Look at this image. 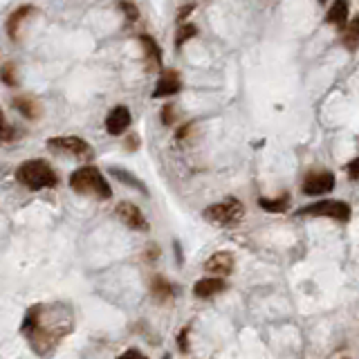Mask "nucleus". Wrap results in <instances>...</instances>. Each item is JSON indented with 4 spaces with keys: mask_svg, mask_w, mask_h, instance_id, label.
Returning <instances> with one entry per match:
<instances>
[{
    "mask_svg": "<svg viewBox=\"0 0 359 359\" xmlns=\"http://www.w3.org/2000/svg\"><path fill=\"white\" fill-rule=\"evenodd\" d=\"M70 186L81 196H95L99 200H108L113 196L111 184L97 166H81L70 175Z\"/></svg>",
    "mask_w": 359,
    "mask_h": 359,
    "instance_id": "1",
    "label": "nucleus"
},
{
    "mask_svg": "<svg viewBox=\"0 0 359 359\" xmlns=\"http://www.w3.org/2000/svg\"><path fill=\"white\" fill-rule=\"evenodd\" d=\"M16 180L29 191H41V189H54L58 184V177L52 171V166L43 159H29L23 162L16 171Z\"/></svg>",
    "mask_w": 359,
    "mask_h": 359,
    "instance_id": "2",
    "label": "nucleus"
},
{
    "mask_svg": "<svg viewBox=\"0 0 359 359\" xmlns=\"http://www.w3.org/2000/svg\"><path fill=\"white\" fill-rule=\"evenodd\" d=\"M243 216H245V207L236 198H227V200L205 209V221L221 227H234L243 221Z\"/></svg>",
    "mask_w": 359,
    "mask_h": 359,
    "instance_id": "3",
    "label": "nucleus"
},
{
    "mask_svg": "<svg viewBox=\"0 0 359 359\" xmlns=\"http://www.w3.org/2000/svg\"><path fill=\"white\" fill-rule=\"evenodd\" d=\"M47 148L58 155H67V157H77V159H90L95 153L93 146L77 135H63V137L47 139Z\"/></svg>",
    "mask_w": 359,
    "mask_h": 359,
    "instance_id": "4",
    "label": "nucleus"
},
{
    "mask_svg": "<svg viewBox=\"0 0 359 359\" xmlns=\"http://www.w3.org/2000/svg\"><path fill=\"white\" fill-rule=\"evenodd\" d=\"M351 205L342 202V200H321L314 205H308L303 209H298L296 216H326V218H335V221H351Z\"/></svg>",
    "mask_w": 359,
    "mask_h": 359,
    "instance_id": "5",
    "label": "nucleus"
},
{
    "mask_svg": "<svg viewBox=\"0 0 359 359\" xmlns=\"http://www.w3.org/2000/svg\"><path fill=\"white\" fill-rule=\"evenodd\" d=\"M335 189V175L330 171H314L310 173L301 184V191L305 196H324Z\"/></svg>",
    "mask_w": 359,
    "mask_h": 359,
    "instance_id": "6",
    "label": "nucleus"
},
{
    "mask_svg": "<svg viewBox=\"0 0 359 359\" xmlns=\"http://www.w3.org/2000/svg\"><path fill=\"white\" fill-rule=\"evenodd\" d=\"M117 218L122 221L126 227L135 229V232H148V223L144 214L133 202H119L117 205Z\"/></svg>",
    "mask_w": 359,
    "mask_h": 359,
    "instance_id": "7",
    "label": "nucleus"
},
{
    "mask_svg": "<svg viewBox=\"0 0 359 359\" xmlns=\"http://www.w3.org/2000/svg\"><path fill=\"white\" fill-rule=\"evenodd\" d=\"M205 269L209 274H214V276H229L234 272V256L229 254V252H216L214 256H209L207 258V263H205Z\"/></svg>",
    "mask_w": 359,
    "mask_h": 359,
    "instance_id": "8",
    "label": "nucleus"
},
{
    "mask_svg": "<svg viewBox=\"0 0 359 359\" xmlns=\"http://www.w3.org/2000/svg\"><path fill=\"white\" fill-rule=\"evenodd\" d=\"M131 126V111L126 106H117L113 108L106 117V131L111 135H122L126 133V128Z\"/></svg>",
    "mask_w": 359,
    "mask_h": 359,
    "instance_id": "9",
    "label": "nucleus"
},
{
    "mask_svg": "<svg viewBox=\"0 0 359 359\" xmlns=\"http://www.w3.org/2000/svg\"><path fill=\"white\" fill-rule=\"evenodd\" d=\"M225 281L221 276H209V278H202V281H198L193 285V296L198 298H212L216 294H221L225 290Z\"/></svg>",
    "mask_w": 359,
    "mask_h": 359,
    "instance_id": "10",
    "label": "nucleus"
},
{
    "mask_svg": "<svg viewBox=\"0 0 359 359\" xmlns=\"http://www.w3.org/2000/svg\"><path fill=\"white\" fill-rule=\"evenodd\" d=\"M180 88H182V83H180V77L175 72H164L162 77H159V81L153 90V97L159 99V97H173L180 93Z\"/></svg>",
    "mask_w": 359,
    "mask_h": 359,
    "instance_id": "11",
    "label": "nucleus"
},
{
    "mask_svg": "<svg viewBox=\"0 0 359 359\" xmlns=\"http://www.w3.org/2000/svg\"><path fill=\"white\" fill-rule=\"evenodd\" d=\"M151 292H153V296L157 298V301L166 303V301H173V298H175L177 287L171 281H166L164 276H155L151 281Z\"/></svg>",
    "mask_w": 359,
    "mask_h": 359,
    "instance_id": "12",
    "label": "nucleus"
},
{
    "mask_svg": "<svg viewBox=\"0 0 359 359\" xmlns=\"http://www.w3.org/2000/svg\"><path fill=\"white\" fill-rule=\"evenodd\" d=\"M348 12H351V5H348V0H335L330 12L326 16V23H330L339 29H344L346 23H348Z\"/></svg>",
    "mask_w": 359,
    "mask_h": 359,
    "instance_id": "13",
    "label": "nucleus"
},
{
    "mask_svg": "<svg viewBox=\"0 0 359 359\" xmlns=\"http://www.w3.org/2000/svg\"><path fill=\"white\" fill-rule=\"evenodd\" d=\"M34 12V7H29V5H25V7H21V9H16V12L9 16V21H7V34L12 36V38H16L18 36V27L23 25V21Z\"/></svg>",
    "mask_w": 359,
    "mask_h": 359,
    "instance_id": "14",
    "label": "nucleus"
},
{
    "mask_svg": "<svg viewBox=\"0 0 359 359\" xmlns=\"http://www.w3.org/2000/svg\"><path fill=\"white\" fill-rule=\"evenodd\" d=\"M261 209L265 212H272V214H281V212H287V207H290V196H281V198H261L258 200Z\"/></svg>",
    "mask_w": 359,
    "mask_h": 359,
    "instance_id": "15",
    "label": "nucleus"
},
{
    "mask_svg": "<svg viewBox=\"0 0 359 359\" xmlns=\"http://www.w3.org/2000/svg\"><path fill=\"white\" fill-rule=\"evenodd\" d=\"M139 43L144 45V52L148 54V58H151V61H153L155 65H162V61H164L162 49L157 47V43L153 41L151 36H148V34H142V36H139Z\"/></svg>",
    "mask_w": 359,
    "mask_h": 359,
    "instance_id": "16",
    "label": "nucleus"
},
{
    "mask_svg": "<svg viewBox=\"0 0 359 359\" xmlns=\"http://www.w3.org/2000/svg\"><path fill=\"white\" fill-rule=\"evenodd\" d=\"M14 108H16L18 113H23L27 119H36L38 117L36 102H32V99H27V97H16L14 99Z\"/></svg>",
    "mask_w": 359,
    "mask_h": 359,
    "instance_id": "17",
    "label": "nucleus"
},
{
    "mask_svg": "<svg viewBox=\"0 0 359 359\" xmlns=\"http://www.w3.org/2000/svg\"><path fill=\"white\" fill-rule=\"evenodd\" d=\"M111 173L119 180V182H124V184H128V186H133V189H137V191H142V193H146V186L139 182V180L135 177V175H131L128 171H124V168H111Z\"/></svg>",
    "mask_w": 359,
    "mask_h": 359,
    "instance_id": "18",
    "label": "nucleus"
},
{
    "mask_svg": "<svg viewBox=\"0 0 359 359\" xmlns=\"http://www.w3.org/2000/svg\"><path fill=\"white\" fill-rule=\"evenodd\" d=\"M198 34V27L196 25H182L177 29V34H175V47H182L189 38H193Z\"/></svg>",
    "mask_w": 359,
    "mask_h": 359,
    "instance_id": "19",
    "label": "nucleus"
},
{
    "mask_svg": "<svg viewBox=\"0 0 359 359\" xmlns=\"http://www.w3.org/2000/svg\"><path fill=\"white\" fill-rule=\"evenodd\" d=\"M357 38H359V21H353L351 27L346 29V36H344V43L348 49H355L357 47Z\"/></svg>",
    "mask_w": 359,
    "mask_h": 359,
    "instance_id": "20",
    "label": "nucleus"
},
{
    "mask_svg": "<svg viewBox=\"0 0 359 359\" xmlns=\"http://www.w3.org/2000/svg\"><path fill=\"white\" fill-rule=\"evenodd\" d=\"M14 137H16L14 128L7 124V119H5L3 108H0V142H12Z\"/></svg>",
    "mask_w": 359,
    "mask_h": 359,
    "instance_id": "21",
    "label": "nucleus"
},
{
    "mask_svg": "<svg viewBox=\"0 0 359 359\" xmlns=\"http://www.w3.org/2000/svg\"><path fill=\"white\" fill-rule=\"evenodd\" d=\"M119 9H124V14L128 16V21H137V18H139L137 7L133 3H128V0H122V3H119Z\"/></svg>",
    "mask_w": 359,
    "mask_h": 359,
    "instance_id": "22",
    "label": "nucleus"
},
{
    "mask_svg": "<svg viewBox=\"0 0 359 359\" xmlns=\"http://www.w3.org/2000/svg\"><path fill=\"white\" fill-rule=\"evenodd\" d=\"M177 348H180V353H189V326L177 335Z\"/></svg>",
    "mask_w": 359,
    "mask_h": 359,
    "instance_id": "23",
    "label": "nucleus"
},
{
    "mask_svg": "<svg viewBox=\"0 0 359 359\" xmlns=\"http://www.w3.org/2000/svg\"><path fill=\"white\" fill-rule=\"evenodd\" d=\"M3 81L7 83V86H16V79H14V65L12 63H7L5 67H3Z\"/></svg>",
    "mask_w": 359,
    "mask_h": 359,
    "instance_id": "24",
    "label": "nucleus"
},
{
    "mask_svg": "<svg viewBox=\"0 0 359 359\" xmlns=\"http://www.w3.org/2000/svg\"><path fill=\"white\" fill-rule=\"evenodd\" d=\"M117 359H148L144 353H139L137 348H131V351H126V353H122Z\"/></svg>",
    "mask_w": 359,
    "mask_h": 359,
    "instance_id": "25",
    "label": "nucleus"
},
{
    "mask_svg": "<svg viewBox=\"0 0 359 359\" xmlns=\"http://www.w3.org/2000/svg\"><path fill=\"white\" fill-rule=\"evenodd\" d=\"M159 117H162V122L168 126V124H173V106L171 104H166L164 106V111H162V115H159Z\"/></svg>",
    "mask_w": 359,
    "mask_h": 359,
    "instance_id": "26",
    "label": "nucleus"
},
{
    "mask_svg": "<svg viewBox=\"0 0 359 359\" xmlns=\"http://www.w3.org/2000/svg\"><path fill=\"white\" fill-rule=\"evenodd\" d=\"M348 175H351V180H357L359 177V159L355 157L351 164H348Z\"/></svg>",
    "mask_w": 359,
    "mask_h": 359,
    "instance_id": "27",
    "label": "nucleus"
},
{
    "mask_svg": "<svg viewBox=\"0 0 359 359\" xmlns=\"http://www.w3.org/2000/svg\"><path fill=\"white\" fill-rule=\"evenodd\" d=\"M191 12H193V5H186V7H182V9H180V14H177V21L182 23L184 18H186L189 14H191Z\"/></svg>",
    "mask_w": 359,
    "mask_h": 359,
    "instance_id": "28",
    "label": "nucleus"
},
{
    "mask_svg": "<svg viewBox=\"0 0 359 359\" xmlns=\"http://www.w3.org/2000/svg\"><path fill=\"white\" fill-rule=\"evenodd\" d=\"M173 247H175V261H177V265H182V263H184V256H182V247H180V243H177V241L173 243Z\"/></svg>",
    "mask_w": 359,
    "mask_h": 359,
    "instance_id": "29",
    "label": "nucleus"
},
{
    "mask_svg": "<svg viewBox=\"0 0 359 359\" xmlns=\"http://www.w3.org/2000/svg\"><path fill=\"white\" fill-rule=\"evenodd\" d=\"M164 359H171V355H164Z\"/></svg>",
    "mask_w": 359,
    "mask_h": 359,
    "instance_id": "30",
    "label": "nucleus"
},
{
    "mask_svg": "<svg viewBox=\"0 0 359 359\" xmlns=\"http://www.w3.org/2000/svg\"><path fill=\"white\" fill-rule=\"evenodd\" d=\"M319 3H326V0H319Z\"/></svg>",
    "mask_w": 359,
    "mask_h": 359,
    "instance_id": "31",
    "label": "nucleus"
},
{
    "mask_svg": "<svg viewBox=\"0 0 359 359\" xmlns=\"http://www.w3.org/2000/svg\"><path fill=\"white\" fill-rule=\"evenodd\" d=\"M342 359H351V357H342Z\"/></svg>",
    "mask_w": 359,
    "mask_h": 359,
    "instance_id": "32",
    "label": "nucleus"
}]
</instances>
